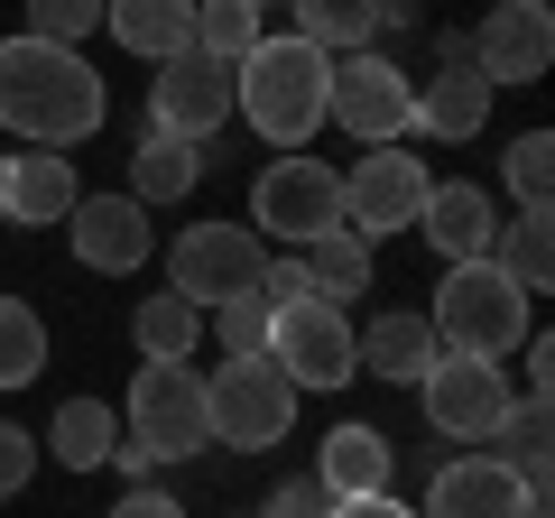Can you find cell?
<instances>
[{"label":"cell","instance_id":"f1b7e54d","mask_svg":"<svg viewBox=\"0 0 555 518\" xmlns=\"http://www.w3.org/2000/svg\"><path fill=\"white\" fill-rule=\"evenodd\" d=\"M47 371V324L28 297H0V389H28Z\"/></svg>","mask_w":555,"mask_h":518},{"label":"cell","instance_id":"6da1fadb","mask_svg":"<svg viewBox=\"0 0 555 518\" xmlns=\"http://www.w3.org/2000/svg\"><path fill=\"white\" fill-rule=\"evenodd\" d=\"M112 93L83 65V47H47V38H0V130L28 148H75L102 130Z\"/></svg>","mask_w":555,"mask_h":518},{"label":"cell","instance_id":"e575fe53","mask_svg":"<svg viewBox=\"0 0 555 518\" xmlns=\"http://www.w3.org/2000/svg\"><path fill=\"white\" fill-rule=\"evenodd\" d=\"M259 297H269V315H278V306H297V297H315V269H306V250H278L269 269H259Z\"/></svg>","mask_w":555,"mask_h":518},{"label":"cell","instance_id":"4316f807","mask_svg":"<svg viewBox=\"0 0 555 518\" xmlns=\"http://www.w3.org/2000/svg\"><path fill=\"white\" fill-rule=\"evenodd\" d=\"M306 269H315V297H371V279H379V269H371V241H361L352 232V222H334V232H324V241H306Z\"/></svg>","mask_w":555,"mask_h":518},{"label":"cell","instance_id":"4fadbf2b","mask_svg":"<svg viewBox=\"0 0 555 518\" xmlns=\"http://www.w3.org/2000/svg\"><path fill=\"white\" fill-rule=\"evenodd\" d=\"M416 399H426V426H436V436H454V444H481L500 426V407L518 399L509 379H500V361H454L444 352L436 371L416 379Z\"/></svg>","mask_w":555,"mask_h":518},{"label":"cell","instance_id":"5bb4252c","mask_svg":"<svg viewBox=\"0 0 555 518\" xmlns=\"http://www.w3.org/2000/svg\"><path fill=\"white\" fill-rule=\"evenodd\" d=\"M473 65H481V83H537L555 65V10L546 0H491V20L473 28Z\"/></svg>","mask_w":555,"mask_h":518},{"label":"cell","instance_id":"cb8c5ba5","mask_svg":"<svg viewBox=\"0 0 555 518\" xmlns=\"http://www.w3.org/2000/svg\"><path fill=\"white\" fill-rule=\"evenodd\" d=\"M491 269L518 287V297H546V279H555V213L500 222V232H491Z\"/></svg>","mask_w":555,"mask_h":518},{"label":"cell","instance_id":"277c9868","mask_svg":"<svg viewBox=\"0 0 555 518\" xmlns=\"http://www.w3.org/2000/svg\"><path fill=\"white\" fill-rule=\"evenodd\" d=\"M287 426H297V389L278 379V361H222V371H204V444H232V454H269V444H287Z\"/></svg>","mask_w":555,"mask_h":518},{"label":"cell","instance_id":"74e56055","mask_svg":"<svg viewBox=\"0 0 555 518\" xmlns=\"http://www.w3.org/2000/svg\"><path fill=\"white\" fill-rule=\"evenodd\" d=\"M324 518H416L408 500H389V491H371V500H334Z\"/></svg>","mask_w":555,"mask_h":518},{"label":"cell","instance_id":"7402d4cb","mask_svg":"<svg viewBox=\"0 0 555 518\" xmlns=\"http://www.w3.org/2000/svg\"><path fill=\"white\" fill-rule=\"evenodd\" d=\"M195 185H204V140H177V130L149 120V140L130 148V204L158 213V204H185Z\"/></svg>","mask_w":555,"mask_h":518},{"label":"cell","instance_id":"8992f818","mask_svg":"<svg viewBox=\"0 0 555 518\" xmlns=\"http://www.w3.org/2000/svg\"><path fill=\"white\" fill-rule=\"evenodd\" d=\"M343 222V167L324 158H269L250 185V232L278 241V250H306Z\"/></svg>","mask_w":555,"mask_h":518},{"label":"cell","instance_id":"1f68e13d","mask_svg":"<svg viewBox=\"0 0 555 518\" xmlns=\"http://www.w3.org/2000/svg\"><path fill=\"white\" fill-rule=\"evenodd\" d=\"M214 342H222V361H259L269 352V297H222L214 306Z\"/></svg>","mask_w":555,"mask_h":518},{"label":"cell","instance_id":"ac0fdd59","mask_svg":"<svg viewBox=\"0 0 555 518\" xmlns=\"http://www.w3.org/2000/svg\"><path fill=\"white\" fill-rule=\"evenodd\" d=\"M352 361H361L371 379H389V389H416L444 352H436V334H426L416 306H389V315H371V324L352 334Z\"/></svg>","mask_w":555,"mask_h":518},{"label":"cell","instance_id":"8d00e7d4","mask_svg":"<svg viewBox=\"0 0 555 518\" xmlns=\"http://www.w3.org/2000/svg\"><path fill=\"white\" fill-rule=\"evenodd\" d=\"M112 518H185V509H177L167 491H120V500H112Z\"/></svg>","mask_w":555,"mask_h":518},{"label":"cell","instance_id":"ab89813d","mask_svg":"<svg viewBox=\"0 0 555 518\" xmlns=\"http://www.w3.org/2000/svg\"><path fill=\"white\" fill-rule=\"evenodd\" d=\"M250 10H269V0H250Z\"/></svg>","mask_w":555,"mask_h":518},{"label":"cell","instance_id":"484cf974","mask_svg":"<svg viewBox=\"0 0 555 518\" xmlns=\"http://www.w3.org/2000/svg\"><path fill=\"white\" fill-rule=\"evenodd\" d=\"M47 444H56L65 472H102L112 444H120V407H112V399H65L56 426H47Z\"/></svg>","mask_w":555,"mask_h":518},{"label":"cell","instance_id":"3957f363","mask_svg":"<svg viewBox=\"0 0 555 518\" xmlns=\"http://www.w3.org/2000/svg\"><path fill=\"white\" fill-rule=\"evenodd\" d=\"M426 334L454 361H509L518 342L537 334V297H518L491 259H454L444 287H436V306H426Z\"/></svg>","mask_w":555,"mask_h":518},{"label":"cell","instance_id":"83f0119b","mask_svg":"<svg viewBox=\"0 0 555 518\" xmlns=\"http://www.w3.org/2000/svg\"><path fill=\"white\" fill-rule=\"evenodd\" d=\"M130 342H139V361H195V342H204V315L185 297H139V315H130Z\"/></svg>","mask_w":555,"mask_h":518},{"label":"cell","instance_id":"8fae6325","mask_svg":"<svg viewBox=\"0 0 555 518\" xmlns=\"http://www.w3.org/2000/svg\"><path fill=\"white\" fill-rule=\"evenodd\" d=\"M481 120H491V83H481V65H473V38L444 28L436 38V75L416 83V102H408V130L463 148V140H481Z\"/></svg>","mask_w":555,"mask_h":518},{"label":"cell","instance_id":"9a60e30c","mask_svg":"<svg viewBox=\"0 0 555 518\" xmlns=\"http://www.w3.org/2000/svg\"><path fill=\"white\" fill-rule=\"evenodd\" d=\"M65 241H75V259H83V269H102V279H130L139 259L158 250V232H149V204H130V195H75Z\"/></svg>","mask_w":555,"mask_h":518},{"label":"cell","instance_id":"7c38bea8","mask_svg":"<svg viewBox=\"0 0 555 518\" xmlns=\"http://www.w3.org/2000/svg\"><path fill=\"white\" fill-rule=\"evenodd\" d=\"M149 112H158V130H177V140H204V148H214V130L232 120V65L204 56V47L185 38L177 56L158 65V93H149Z\"/></svg>","mask_w":555,"mask_h":518},{"label":"cell","instance_id":"836d02e7","mask_svg":"<svg viewBox=\"0 0 555 518\" xmlns=\"http://www.w3.org/2000/svg\"><path fill=\"white\" fill-rule=\"evenodd\" d=\"M28 481H38V436L0 417V500H20Z\"/></svg>","mask_w":555,"mask_h":518},{"label":"cell","instance_id":"7a4b0ae2","mask_svg":"<svg viewBox=\"0 0 555 518\" xmlns=\"http://www.w3.org/2000/svg\"><path fill=\"white\" fill-rule=\"evenodd\" d=\"M324 83H334V56H324V47H306L297 28H287V38H259L250 56L232 65V112L250 120L269 148H287V158H297V148L324 130Z\"/></svg>","mask_w":555,"mask_h":518},{"label":"cell","instance_id":"ffe728a7","mask_svg":"<svg viewBox=\"0 0 555 518\" xmlns=\"http://www.w3.org/2000/svg\"><path fill=\"white\" fill-rule=\"evenodd\" d=\"M416 232L436 241L444 250V269H454V259H491V232H500V204L481 195V185H426V213H416Z\"/></svg>","mask_w":555,"mask_h":518},{"label":"cell","instance_id":"d6986e66","mask_svg":"<svg viewBox=\"0 0 555 518\" xmlns=\"http://www.w3.org/2000/svg\"><path fill=\"white\" fill-rule=\"evenodd\" d=\"M481 444H491V463H509V472L528 481V509L546 518V472H555V417H546V399H537V389H518Z\"/></svg>","mask_w":555,"mask_h":518},{"label":"cell","instance_id":"d4e9b609","mask_svg":"<svg viewBox=\"0 0 555 518\" xmlns=\"http://www.w3.org/2000/svg\"><path fill=\"white\" fill-rule=\"evenodd\" d=\"M389 28V0H297V38L324 56H361Z\"/></svg>","mask_w":555,"mask_h":518},{"label":"cell","instance_id":"52a82bcc","mask_svg":"<svg viewBox=\"0 0 555 518\" xmlns=\"http://www.w3.org/2000/svg\"><path fill=\"white\" fill-rule=\"evenodd\" d=\"M408 102H416V83H408V65H398V56H379V47L334 56L324 120H334V130H352L361 148H398V140H408Z\"/></svg>","mask_w":555,"mask_h":518},{"label":"cell","instance_id":"f546056e","mask_svg":"<svg viewBox=\"0 0 555 518\" xmlns=\"http://www.w3.org/2000/svg\"><path fill=\"white\" fill-rule=\"evenodd\" d=\"M259 38H269V28H259V10H250V0H195V47H204V56L241 65Z\"/></svg>","mask_w":555,"mask_h":518},{"label":"cell","instance_id":"d590c367","mask_svg":"<svg viewBox=\"0 0 555 518\" xmlns=\"http://www.w3.org/2000/svg\"><path fill=\"white\" fill-rule=\"evenodd\" d=\"M324 509H334V500H324V481L306 472V481H278V500H269L259 518H324Z\"/></svg>","mask_w":555,"mask_h":518},{"label":"cell","instance_id":"44dd1931","mask_svg":"<svg viewBox=\"0 0 555 518\" xmlns=\"http://www.w3.org/2000/svg\"><path fill=\"white\" fill-rule=\"evenodd\" d=\"M389 472H398V454H389V436H379V426H352V417H343L334 436L315 444L324 500H371V491H389Z\"/></svg>","mask_w":555,"mask_h":518},{"label":"cell","instance_id":"2e32d148","mask_svg":"<svg viewBox=\"0 0 555 518\" xmlns=\"http://www.w3.org/2000/svg\"><path fill=\"white\" fill-rule=\"evenodd\" d=\"M416 518H537V509H528V481H518L509 463L463 454V463H444V472L426 481V509Z\"/></svg>","mask_w":555,"mask_h":518},{"label":"cell","instance_id":"30bf717a","mask_svg":"<svg viewBox=\"0 0 555 518\" xmlns=\"http://www.w3.org/2000/svg\"><path fill=\"white\" fill-rule=\"evenodd\" d=\"M426 158L416 148H371V158L343 177V222H352L361 241H389V232H416V213H426Z\"/></svg>","mask_w":555,"mask_h":518},{"label":"cell","instance_id":"f35d334b","mask_svg":"<svg viewBox=\"0 0 555 518\" xmlns=\"http://www.w3.org/2000/svg\"><path fill=\"white\" fill-rule=\"evenodd\" d=\"M518 352H528V389H537V399H546V389H555V342H546V334H528V342H518Z\"/></svg>","mask_w":555,"mask_h":518},{"label":"cell","instance_id":"e0dca14e","mask_svg":"<svg viewBox=\"0 0 555 518\" xmlns=\"http://www.w3.org/2000/svg\"><path fill=\"white\" fill-rule=\"evenodd\" d=\"M75 158L65 148H20L0 158V222H65L75 213Z\"/></svg>","mask_w":555,"mask_h":518},{"label":"cell","instance_id":"d6a6232c","mask_svg":"<svg viewBox=\"0 0 555 518\" xmlns=\"http://www.w3.org/2000/svg\"><path fill=\"white\" fill-rule=\"evenodd\" d=\"M102 28V0H28V38L47 47H83Z\"/></svg>","mask_w":555,"mask_h":518},{"label":"cell","instance_id":"9c48e42d","mask_svg":"<svg viewBox=\"0 0 555 518\" xmlns=\"http://www.w3.org/2000/svg\"><path fill=\"white\" fill-rule=\"evenodd\" d=\"M120 436L149 444L158 463L204 454V371H185V361H149V371L130 379V426H120Z\"/></svg>","mask_w":555,"mask_h":518},{"label":"cell","instance_id":"603a6c76","mask_svg":"<svg viewBox=\"0 0 555 518\" xmlns=\"http://www.w3.org/2000/svg\"><path fill=\"white\" fill-rule=\"evenodd\" d=\"M102 28H112L130 56H177L185 38H195V0H102Z\"/></svg>","mask_w":555,"mask_h":518},{"label":"cell","instance_id":"ba28073f","mask_svg":"<svg viewBox=\"0 0 555 518\" xmlns=\"http://www.w3.org/2000/svg\"><path fill=\"white\" fill-rule=\"evenodd\" d=\"M269 361L287 389H343V379L361 371L352 361V315H343L334 297H297V306H278L269 315Z\"/></svg>","mask_w":555,"mask_h":518},{"label":"cell","instance_id":"5b68a950","mask_svg":"<svg viewBox=\"0 0 555 518\" xmlns=\"http://www.w3.org/2000/svg\"><path fill=\"white\" fill-rule=\"evenodd\" d=\"M259 269H269V241L250 222H185L167 241V297H185L195 315H214L222 297H259Z\"/></svg>","mask_w":555,"mask_h":518},{"label":"cell","instance_id":"4dcf8cb0","mask_svg":"<svg viewBox=\"0 0 555 518\" xmlns=\"http://www.w3.org/2000/svg\"><path fill=\"white\" fill-rule=\"evenodd\" d=\"M500 177H509L518 213H546V185H555V140H546V130H518V140H509V158H500Z\"/></svg>","mask_w":555,"mask_h":518}]
</instances>
